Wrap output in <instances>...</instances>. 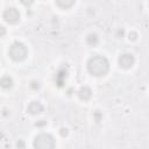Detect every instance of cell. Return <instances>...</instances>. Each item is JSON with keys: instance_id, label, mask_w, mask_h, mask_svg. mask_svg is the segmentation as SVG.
<instances>
[{"instance_id": "5bb4252c", "label": "cell", "mask_w": 149, "mask_h": 149, "mask_svg": "<svg viewBox=\"0 0 149 149\" xmlns=\"http://www.w3.org/2000/svg\"><path fill=\"white\" fill-rule=\"evenodd\" d=\"M35 125H36L37 127H43V126L47 125V121H44V120H40V121H37Z\"/></svg>"}, {"instance_id": "e0dca14e", "label": "cell", "mask_w": 149, "mask_h": 149, "mask_svg": "<svg viewBox=\"0 0 149 149\" xmlns=\"http://www.w3.org/2000/svg\"><path fill=\"white\" fill-rule=\"evenodd\" d=\"M61 135L62 136H66L68 135V129L66 128H61Z\"/></svg>"}, {"instance_id": "2e32d148", "label": "cell", "mask_w": 149, "mask_h": 149, "mask_svg": "<svg viewBox=\"0 0 149 149\" xmlns=\"http://www.w3.org/2000/svg\"><path fill=\"white\" fill-rule=\"evenodd\" d=\"M5 34H6V28L0 24V37H2Z\"/></svg>"}, {"instance_id": "52a82bcc", "label": "cell", "mask_w": 149, "mask_h": 149, "mask_svg": "<svg viewBox=\"0 0 149 149\" xmlns=\"http://www.w3.org/2000/svg\"><path fill=\"white\" fill-rule=\"evenodd\" d=\"M66 74H68V72H66V69H64V68H61L57 71L55 79H56V84L58 86H63V83H64V79L66 78Z\"/></svg>"}, {"instance_id": "9a60e30c", "label": "cell", "mask_w": 149, "mask_h": 149, "mask_svg": "<svg viewBox=\"0 0 149 149\" xmlns=\"http://www.w3.org/2000/svg\"><path fill=\"white\" fill-rule=\"evenodd\" d=\"M136 37H137V34H136V33H129V40L135 41Z\"/></svg>"}, {"instance_id": "4fadbf2b", "label": "cell", "mask_w": 149, "mask_h": 149, "mask_svg": "<svg viewBox=\"0 0 149 149\" xmlns=\"http://www.w3.org/2000/svg\"><path fill=\"white\" fill-rule=\"evenodd\" d=\"M21 1V3L23 5V6H26V7H29L33 2H34V0H20Z\"/></svg>"}, {"instance_id": "ba28073f", "label": "cell", "mask_w": 149, "mask_h": 149, "mask_svg": "<svg viewBox=\"0 0 149 149\" xmlns=\"http://www.w3.org/2000/svg\"><path fill=\"white\" fill-rule=\"evenodd\" d=\"M78 95H79V98H80L81 100L86 101V100H88V99L91 98L92 91H91V88H90L88 86H83V87L78 91Z\"/></svg>"}, {"instance_id": "277c9868", "label": "cell", "mask_w": 149, "mask_h": 149, "mask_svg": "<svg viewBox=\"0 0 149 149\" xmlns=\"http://www.w3.org/2000/svg\"><path fill=\"white\" fill-rule=\"evenodd\" d=\"M3 19L8 23H16L20 20V13L16 8H7L3 12Z\"/></svg>"}, {"instance_id": "8992f818", "label": "cell", "mask_w": 149, "mask_h": 149, "mask_svg": "<svg viewBox=\"0 0 149 149\" xmlns=\"http://www.w3.org/2000/svg\"><path fill=\"white\" fill-rule=\"evenodd\" d=\"M27 111L30 113V114H40L43 112V106L41 102L38 101H31L29 105H28V108Z\"/></svg>"}, {"instance_id": "ac0fdd59", "label": "cell", "mask_w": 149, "mask_h": 149, "mask_svg": "<svg viewBox=\"0 0 149 149\" xmlns=\"http://www.w3.org/2000/svg\"><path fill=\"white\" fill-rule=\"evenodd\" d=\"M17 147H24V143L23 142H17Z\"/></svg>"}, {"instance_id": "3957f363", "label": "cell", "mask_w": 149, "mask_h": 149, "mask_svg": "<svg viewBox=\"0 0 149 149\" xmlns=\"http://www.w3.org/2000/svg\"><path fill=\"white\" fill-rule=\"evenodd\" d=\"M34 147L37 149H52L55 147V140L50 134L42 133L35 137Z\"/></svg>"}, {"instance_id": "30bf717a", "label": "cell", "mask_w": 149, "mask_h": 149, "mask_svg": "<svg viewBox=\"0 0 149 149\" xmlns=\"http://www.w3.org/2000/svg\"><path fill=\"white\" fill-rule=\"evenodd\" d=\"M76 0H56V3L61 7V8H64V9H68L70 7H72L74 5Z\"/></svg>"}, {"instance_id": "5b68a950", "label": "cell", "mask_w": 149, "mask_h": 149, "mask_svg": "<svg viewBox=\"0 0 149 149\" xmlns=\"http://www.w3.org/2000/svg\"><path fill=\"white\" fill-rule=\"evenodd\" d=\"M135 63V58L133 55L130 54H123L119 57V65L123 69H129L134 65Z\"/></svg>"}, {"instance_id": "7c38bea8", "label": "cell", "mask_w": 149, "mask_h": 149, "mask_svg": "<svg viewBox=\"0 0 149 149\" xmlns=\"http://www.w3.org/2000/svg\"><path fill=\"white\" fill-rule=\"evenodd\" d=\"M40 86H41V85H40V83H38V81H35V80H34V81H31V84H30V87H31L33 90H35V91H36V90H38V88H40Z\"/></svg>"}, {"instance_id": "9c48e42d", "label": "cell", "mask_w": 149, "mask_h": 149, "mask_svg": "<svg viewBox=\"0 0 149 149\" xmlns=\"http://www.w3.org/2000/svg\"><path fill=\"white\" fill-rule=\"evenodd\" d=\"M0 86L3 88H9L13 86V79L9 76H3L0 79Z\"/></svg>"}, {"instance_id": "8fae6325", "label": "cell", "mask_w": 149, "mask_h": 149, "mask_svg": "<svg viewBox=\"0 0 149 149\" xmlns=\"http://www.w3.org/2000/svg\"><path fill=\"white\" fill-rule=\"evenodd\" d=\"M86 42H87L88 45L95 47V45L99 43V38H98V36H97L95 34H90V35L87 36V38H86Z\"/></svg>"}, {"instance_id": "7a4b0ae2", "label": "cell", "mask_w": 149, "mask_h": 149, "mask_svg": "<svg viewBox=\"0 0 149 149\" xmlns=\"http://www.w3.org/2000/svg\"><path fill=\"white\" fill-rule=\"evenodd\" d=\"M27 54H28V50L26 48V45L21 42H14L10 47H9V50H8V55L9 57L15 61V62H21L23 61L26 57H27Z\"/></svg>"}, {"instance_id": "6da1fadb", "label": "cell", "mask_w": 149, "mask_h": 149, "mask_svg": "<svg viewBox=\"0 0 149 149\" xmlns=\"http://www.w3.org/2000/svg\"><path fill=\"white\" fill-rule=\"evenodd\" d=\"M87 70L91 74L95 77H102L105 76L109 70V63L106 57L104 56H93L87 62Z\"/></svg>"}]
</instances>
